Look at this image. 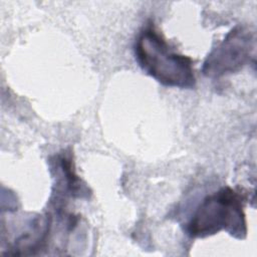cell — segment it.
<instances>
[{"label":"cell","mask_w":257,"mask_h":257,"mask_svg":"<svg viewBox=\"0 0 257 257\" xmlns=\"http://www.w3.org/2000/svg\"><path fill=\"white\" fill-rule=\"evenodd\" d=\"M54 167L56 169V176L58 178L56 186L60 187L65 195L71 197H83L87 195L88 191L84 184H82L80 178L76 175L71 155L59 154L55 156Z\"/></svg>","instance_id":"obj_4"},{"label":"cell","mask_w":257,"mask_h":257,"mask_svg":"<svg viewBox=\"0 0 257 257\" xmlns=\"http://www.w3.org/2000/svg\"><path fill=\"white\" fill-rule=\"evenodd\" d=\"M255 30L246 25H236L207 55L202 72L209 78H219L241 70L255 58Z\"/></svg>","instance_id":"obj_3"},{"label":"cell","mask_w":257,"mask_h":257,"mask_svg":"<svg viewBox=\"0 0 257 257\" xmlns=\"http://www.w3.org/2000/svg\"><path fill=\"white\" fill-rule=\"evenodd\" d=\"M134 50L142 69L161 84L183 89L195 87L193 60L174 51L152 23L140 31Z\"/></svg>","instance_id":"obj_1"},{"label":"cell","mask_w":257,"mask_h":257,"mask_svg":"<svg viewBox=\"0 0 257 257\" xmlns=\"http://www.w3.org/2000/svg\"><path fill=\"white\" fill-rule=\"evenodd\" d=\"M241 193L223 187L208 195L193 213L187 225L192 238H205L224 230L236 239L247 235V223Z\"/></svg>","instance_id":"obj_2"}]
</instances>
